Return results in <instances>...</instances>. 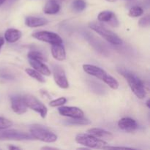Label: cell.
<instances>
[{
  "label": "cell",
  "mask_w": 150,
  "mask_h": 150,
  "mask_svg": "<svg viewBox=\"0 0 150 150\" xmlns=\"http://www.w3.org/2000/svg\"><path fill=\"white\" fill-rule=\"evenodd\" d=\"M83 69L85 73L103 81L112 89H117L120 86V83L117 79L106 73L101 67L93 64H83Z\"/></svg>",
  "instance_id": "obj_1"
},
{
  "label": "cell",
  "mask_w": 150,
  "mask_h": 150,
  "mask_svg": "<svg viewBox=\"0 0 150 150\" xmlns=\"http://www.w3.org/2000/svg\"><path fill=\"white\" fill-rule=\"evenodd\" d=\"M120 73L125 78L133 94L139 99H144L146 95L144 82L133 73L126 71H120Z\"/></svg>",
  "instance_id": "obj_2"
},
{
  "label": "cell",
  "mask_w": 150,
  "mask_h": 150,
  "mask_svg": "<svg viewBox=\"0 0 150 150\" xmlns=\"http://www.w3.org/2000/svg\"><path fill=\"white\" fill-rule=\"evenodd\" d=\"M29 132L34 139L40 140L45 143H53L57 140V136L55 133L41 125H32L29 128Z\"/></svg>",
  "instance_id": "obj_3"
},
{
  "label": "cell",
  "mask_w": 150,
  "mask_h": 150,
  "mask_svg": "<svg viewBox=\"0 0 150 150\" xmlns=\"http://www.w3.org/2000/svg\"><path fill=\"white\" fill-rule=\"evenodd\" d=\"M76 142L91 149H105L108 146V144L105 141L95 137L89 133H79L76 136Z\"/></svg>",
  "instance_id": "obj_4"
},
{
  "label": "cell",
  "mask_w": 150,
  "mask_h": 150,
  "mask_svg": "<svg viewBox=\"0 0 150 150\" xmlns=\"http://www.w3.org/2000/svg\"><path fill=\"white\" fill-rule=\"evenodd\" d=\"M89 26L91 29L95 31L96 33L100 35L103 39H105L112 45H120L122 44V40L118 35H116L112 31L105 28V26H103L100 23H97V22H92L89 23Z\"/></svg>",
  "instance_id": "obj_5"
},
{
  "label": "cell",
  "mask_w": 150,
  "mask_h": 150,
  "mask_svg": "<svg viewBox=\"0 0 150 150\" xmlns=\"http://www.w3.org/2000/svg\"><path fill=\"white\" fill-rule=\"evenodd\" d=\"M32 139H34V138L30 133L14 129H0V140L26 141Z\"/></svg>",
  "instance_id": "obj_6"
},
{
  "label": "cell",
  "mask_w": 150,
  "mask_h": 150,
  "mask_svg": "<svg viewBox=\"0 0 150 150\" xmlns=\"http://www.w3.org/2000/svg\"><path fill=\"white\" fill-rule=\"evenodd\" d=\"M22 97H23V99L27 108L36 111L40 115L42 118L46 117L47 114H48V109H47L46 106L36 97L32 95H25Z\"/></svg>",
  "instance_id": "obj_7"
},
{
  "label": "cell",
  "mask_w": 150,
  "mask_h": 150,
  "mask_svg": "<svg viewBox=\"0 0 150 150\" xmlns=\"http://www.w3.org/2000/svg\"><path fill=\"white\" fill-rule=\"evenodd\" d=\"M35 39L38 40L42 41V42H48L51 44H59L62 43L63 41L61 37L57 33L53 32H48V31H40V32H35L32 35Z\"/></svg>",
  "instance_id": "obj_8"
},
{
  "label": "cell",
  "mask_w": 150,
  "mask_h": 150,
  "mask_svg": "<svg viewBox=\"0 0 150 150\" xmlns=\"http://www.w3.org/2000/svg\"><path fill=\"white\" fill-rule=\"evenodd\" d=\"M53 76L55 83L62 89H67L69 83L64 70L60 65H54L53 67Z\"/></svg>",
  "instance_id": "obj_9"
},
{
  "label": "cell",
  "mask_w": 150,
  "mask_h": 150,
  "mask_svg": "<svg viewBox=\"0 0 150 150\" xmlns=\"http://www.w3.org/2000/svg\"><path fill=\"white\" fill-rule=\"evenodd\" d=\"M10 100H11V108L16 114L21 115L27 111L28 108L23 100V97L18 95L12 96L10 98Z\"/></svg>",
  "instance_id": "obj_10"
},
{
  "label": "cell",
  "mask_w": 150,
  "mask_h": 150,
  "mask_svg": "<svg viewBox=\"0 0 150 150\" xmlns=\"http://www.w3.org/2000/svg\"><path fill=\"white\" fill-rule=\"evenodd\" d=\"M59 113L62 116L70 118H79L83 117L84 114L81 108L73 106H60L58 109Z\"/></svg>",
  "instance_id": "obj_11"
},
{
  "label": "cell",
  "mask_w": 150,
  "mask_h": 150,
  "mask_svg": "<svg viewBox=\"0 0 150 150\" xmlns=\"http://www.w3.org/2000/svg\"><path fill=\"white\" fill-rule=\"evenodd\" d=\"M118 126L121 130L126 132H133L138 128L136 120L130 117H124L118 122Z\"/></svg>",
  "instance_id": "obj_12"
},
{
  "label": "cell",
  "mask_w": 150,
  "mask_h": 150,
  "mask_svg": "<svg viewBox=\"0 0 150 150\" xmlns=\"http://www.w3.org/2000/svg\"><path fill=\"white\" fill-rule=\"evenodd\" d=\"M29 64L32 66V67L34 69V70L39 72V73H40V74H42V76H51V70H50V69L48 68V66H47L45 63H43V62L39 61V60L29 59Z\"/></svg>",
  "instance_id": "obj_13"
},
{
  "label": "cell",
  "mask_w": 150,
  "mask_h": 150,
  "mask_svg": "<svg viewBox=\"0 0 150 150\" xmlns=\"http://www.w3.org/2000/svg\"><path fill=\"white\" fill-rule=\"evenodd\" d=\"M87 133L92 135L95 137L98 138L100 139H102L103 141H105V142L106 141H111L114 139V135L111 132H108L107 130L101 128L95 127V128L89 129L87 130Z\"/></svg>",
  "instance_id": "obj_14"
},
{
  "label": "cell",
  "mask_w": 150,
  "mask_h": 150,
  "mask_svg": "<svg viewBox=\"0 0 150 150\" xmlns=\"http://www.w3.org/2000/svg\"><path fill=\"white\" fill-rule=\"evenodd\" d=\"M51 54L57 61H64L66 59V51L62 43L53 44L51 46Z\"/></svg>",
  "instance_id": "obj_15"
},
{
  "label": "cell",
  "mask_w": 150,
  "mask_h": 150,
  "mask_svg": "<svg viewBox=\"0 0 150 150\" xmlns=\"http://www.w3.org/2000/svg\"><path fill=\"white\" fill-rule=\"evenodd\" d=\"M48 23V20L46 18H45L35 17V16H28L25 19V24L31 28L45 26Z\"/></svg>",
  "instance_id": "obj_16"
},
{
  "label": "cell",
  "mask_w": 150,
  "mask_h": 150,
  "mask_svg": "<svg viewBox=\"0 0 150 150\" xmlns=\"http://www.w3.org/2000/svg\"><path fill=\"white\" fill-rule=\"evenodd\" d=\"M22 36V32L20 30L13 28L7 29L4 32V40L10 43H13L18 40Z\"/></svg>",
  "instance_id": "obj_17"
},
{
  "label": "cell",
  "mask_w": 150,
  "mask_h": 150,
  "mask_svg": "<svg viewBox=\"0 0 150 150\" xmlns=\"http://www.w3.org/2000/svg\"><path fill=\"white\" fill-rule=\"evenodd\" d=\"M60 10V5L57 0H49L43 7V12L45 14H57Z\"/></svg>",
  "instance_id": "obj_18"
},
{
  "label": "cell",
  "mask_w": 150,
  "mask_h": 150,
  "mask_svg": "<svg viewBox=\"0 0 150 150\" xmlns=\"http://www.w3.org/2000/svg\"><path fill=\"white\" fill-rule=\"evenodd\" d=\"M115 16L113 12L109 11V10H104V11L100 12L98 16V19L100 22H105V23H108L113 17Z\"/></svg>",
  "instance_id": "obj_19"
},
{
  "label": "cell",
  "mask_w": 150,
  "mask_h": 150,
  "mask_svg": "<svg viewBox=\"0 0 150 150\" xmlns=\"http://www.w3.org/2000/svg\"><path fill=\"white\" fill-rule=\"evenodd\" d=\"M25 72H26L30 77L33 78V79H35V80H37L38 81L41 82V83H45V78L43 77V76H42V74H40L39 72L37 71V70L32 68H26V70H25Z\"/></svg>",
  "instance_id": "obj_20"
},
{
  "label": "cell",
  "mask_w": 150,
  "mask_h": 150,
  "mask_svg": "<svg viewBox=\"0 0 150 150\" xmlns=\"http://www.w3.org/2000/svg\"><path fill=\"white\" fill-rule=\"evenodd\" d=\"M67 123L72 125H86L90 124L91 122L83 117L79 118H71V120H67Z\"/></svg>",
  "instance_id": "obj_21"
},
{
  "label": "cell",
  "mask_w": 150,
  "mask_h": 150,
  "mask_svg": "<svg viewBox=\"0 0 150 150\" xmlns=\"http://www.w3.org/2000/svg\"><path fill=\"white\" fill-rule=\"evenodd\" d=\"M28 59H32L35 60H39V61L45 62L46 61V58L45 56L40 51H31L28 53L27 54Z\"/></svg>",
  "instance_id": "obj_22"
},
{
  "label": "cell",
  "mask_w": 150,
  "mask_h": 150,
  "mask_svg": "<svg viewBox=\"0 0 150 150\" xmlns=\"http://www.w3.org/2000/svg\"><path fill=\"white\" fill-rule=\"evenodd\" d=\"M86 7V3L84 0H75L73 2V8L75 11H83Z\"/></svg>",
  "instance_id": "obj_23"
},
{
  "label": "cell",
  "mask_w": 150,
  "mask_h": 150,
  "mask_svg": "<svg viewBox=\"0 0 150 150\" xmlns=\"http://www.w3.org/2000/svg\"><path fill=\"white\" fill-rule=\"evenodd\" d=\"M143 13H144V10L142 7H139V6H134V7H131L130 10H129L128 15L129 16H130V17L136 18L142 16V15L143 14Z\"/></svg>",
  "instance_id": "obj_24"
},
{
  "label": "cell",
  "mask_w": 150,
  "mask_h": 150,
  "mask_svg": "<svg viewBox=\"0 0 150 150\" xmlns=\"http://www.w3.org/2000/svg\"><path fill=\"white\" fill-rule=\"evenodd\" d=\"M66 102H67V99L65 98H64V97H61V98H59L57 99L54 100H51L49 103V105L51 107L62 106L64 103H66Z\"/></svg>",
  "instance_id": "obj_25"
},
{
  "label": "cell",
  "mask_w": 150,
  "mask_h": 150,
  "mask_svg": "<svg viewBox=\"0 0 150 150\" xmlns=\"http://www.w3.org/2000/svg\"><path fill=\"white\" fill-rule=\"evenodd\" d=\"M13 125V122L7 119L0 117V129L9 128Z\"/></svg>",
  "instance_id": "obj_26"
},
{
  "label": "cell",
  "mask_w": 150,
  "mask_h": 150,
  "mask_svg": "<svg viewBox=\"0 0 150 150\" xmlns=\"http://www.w3.org/2000/svg\"><path fill=\"white\" fill-rule=\"evenodd\" d=\"M150 23V17L149 15L142 18L139 21V25L142 27H146L148 26Z\"/></svg>",
  "instance_id": "obj_27"
},
{
  "label": "cell",
  "mask_w": 150,
  "mask_h": 150,
  "mask_svg": "<svg viewBox=\"0 0 150 150\" xmlns=\"http://www.w3.org/2000/svg\"><path fill=\"white\" fill-rule=\"evenodd\" d=\"M4 39L3 38H1V37H0V51H1V48H2V46L4 45Z\"/></svg>",
  "instance_id": "obj_28"
},
{
  "label": "cell",
  "mask_w": 150,
  "mask_h": 150,
  "mask_svg": "<svg viewBox=\"0 0 150 150\" xmlns=\"http://www.w3.org/2000/svg\"><path fill=\"white\" fill-rule=\"evenodd\" d=\"M8 149H20V148L17 147V146H8Z\"/></svg>",
  "instance_id": "obj_29"
},
{
  "label": "cell",
  "mask_w": 150,
  "mask_h": 150,
  "mask_svg": "<svg viewBox=\"0 0 150 150\" xmlns=\"http://www.w3.org/2000/svg\"><path fill=\"white\" fill-rule=\"evenodd\" d=\"M41 149H56V148L49 147V146H44V147H42Z\"/></svg>",
  "instance_id": "obj_30"
},
{
  "label": "cell",
  "mask_w": 150,
  "mask_h": 150,
  "mask_svg": "<svg viewBox=\"0 0 150 150\" xmlns=\"http://www.w3.org/2000/svg\"><path fill=\"white\" fill-rule=\"evenodd\" d=\"M6 1V0H0V6L2 5L4 2Z\"/></svg>",
  "instance_id": "obj_31"
},
{
  "label": "cell",
  "mask_w": 150,
  "mask_h": 150,
  "mask_svg": "<svg viewBox=\"0 0 150 150\" xmlns=\"http://www.w3.org/2000/svg\"><path fill=\"white\" fill-rule=\"evenodd\" d=\"M146 106H147L148 108H149V100H148L146 101Z\"/></svg>",
  "instance_id": "obj_32"
},
{
  "label": "cell",
  "mask_w": 150,
  "mask_h": 150,
  "mask_svg": "<svg viewBox=\"0 0 150 150\" xmlns=\"http://www.w3.org/2000/svg\"><path fill=\"white\" fill-rule=\"evenodd\" d=\"M106 1H109V2H114V1H115L116 0H106Z\"/></svg>",
  "instance_id": "obj_33"
},
{
  "label": "cell",
  "mask_w": 150,
  "mask_h": 150,
  "mask_svg": "<svg viewBox=\"0 0 150 150\" xmlns=\"http://www.w3.org/2000/svg\"><path fill=\"white\" fill-rule=\"evenodd\" d=\"M127 1H133V0H127Z\"/></svg>",
  "instance_id": "obj_34"
}]
</instances>
